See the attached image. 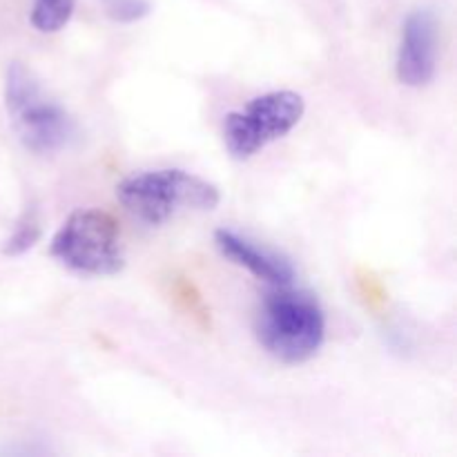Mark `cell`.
Listing matches in <instances>:
<instances>
[{
	"label": "cell",
	"mask_w": 457,
	"mask_h": 457,
	"mask_svg": "<svg viewBox=\"0 0 457 457\" xmlns=\"http://www.w3.org/2000/svg\"><path fill=\"white\" fill-rule=\"evenodd\" d=\"M257 312V339L275 360L302 364L320 353L326 337V317L315 295L275 286Z\"/></svg>",
	"instance_id": "1"
},
{
	"label": "cell",
	"mask_w": 457,
	"mask_h": 457,
	"mask_svg": "<svg viewBox=\"0 0 457 457\" xmlns=\"http://www.w3.org/2000/svg\"><path fill=\"white\" fill-rule=\"evenodd\" d=\"M4 107L18 141L34 154H56L67 150L76 138L74 119L43 92L36 76L22 62L7 67Z\"/></svg>",
	"instance_id": "2"
},
{
	"label": "cell",
	"mask_w": 457,
	"mask_h": 457,
	"mask_svg": "<svg viewBox=\"0 0 457 457\" xmlns=\"http://www.w3.org/2000/svg\"><path fill=\"white\" fill-rule=\"evenodd\" d=\"M116 199L137 221L163 226L181 210H214L221 192L208 179L168 168L128 177L116 186Z\"/></svg>",
	"instance_id": "3"
},
{
	"label": "cell",
	"mask_w": 457,
	"mask_h": 457,
	"mask_svg": "<svg viewBox=\"0 0 457 457\" xmlns=\"http://www.w3.org/2000/svg\"><path fill=\"white\" fill-rule=\"evenodd\" d=\"M52 257L85 277H112L125 268L120 228L110 212L74 210L52 239Z\"/></svg>",
	"instance_id": "4"
},
{
	"label": "cell",
	"mask_w": 457,
	"mask_h": 457,
	"mask_svg": "<svg viewBox=\"0 0 457 457\" xmlns=\"http://www.w3.org/2000/svg\"><path fill=\"white\" fill-rule=\"evenodd\" d=\"M303 96L290 89L268 92L253 98L244 110L230 112L223 119V143L232 159H253L257 152L293 132L303 119Z\"/></svg>",
	"instance_id": "5"
},
{
	"label": "cell",
	"mask_w": 457,
	"mask_h": 457,
	"mask_svg": "<svg viewBox=\"0 0 457 457\" xmlns=\"http://www.w3.org/2000/svg\"><path fill=\"white\" fill-rule=\"evenodd\" d=\"M437 70V18L428 9H415L406 16L397 49V80L406 87H424Z\"/></svg>",
	"instance_id": "6"
},
{
	"label": "cell",
	"mask_w": 457,
	"mask_h": 457,
	"mask_svg": "<svg viewBox=\"0 0 457 457\" xmlns=\"http://www.w3.org/2000/svg\"><path fill=\"white\" fill-rule=\"evenodd\" d=\"M214 245H217V250L228 259V262H232L239 268H245V270L253 272L257 279L266 281V284H293L295 268L288 259L277 254L275 250H268L263 248V245L254 244V241L239 235V232L221 228V230L214 232Z\"/></svg>",
	"instance_id": "7"
},
{
	"label": "cell",
	"mask_w": 457,
	"mask_h": 457,
	"mask_svg": "<svg viewBox=\"0 0 457 457\" xmlns=\"http://www.w3.org/2000/svg\"><path fill=\"white\" fill-rule=\"evenodd\" d=\"M76 0H34L29 21L40 34H56L71 21Z\"/></svg>",
	"instance_id": "8"
},
{
	"label": "cell",
	"mask_w": 457,
	"mask_h": 457,
	"mask_svg": "<svg viewBox=\"0 0 457 457\" xmlns=\"http://www.w3.org/2000/svg\"><path fill=\"white\" fill-rule=\"evenodd\" d=\"M40 235H43V226H40L38 210L27 208L25 212H22V217L18 219L12 235L4 241L3 253L7 254V257H21V254L29 253V250L38 244Z\"/></svg>",
	"instance_id": "9"
},
{
	"label": "cell",
	"mask_w": 457,
	"mask_h": 457,
	"mask_svg": "<svg viewBox=\"0 0 457 457\" xmlns=\"http://www.w3.org/2000/svg\"><path fill=\"white\" fill-rule=\"evenodd\" d=\"M105 13L116 22H137L150 13L147 0H101Z\"/></svg>",
	"instance_id": "10"
}]
</instances>
